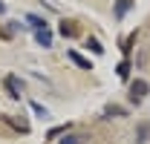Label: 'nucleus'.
Returning <instances> with one entry per match:
<instances>
[{
	"label": "nucleus",
	"mask_w": 150,
	"mask_h": 144,
	"mask_svg": "<svg viewBox=\"0 0 150 144\" xmlns=\"http://www.w3.org/2000/svg\"><path fill=\"white\" fill-rule=\"evenodd\" d=\"M69 58H72V61H75V64H78V66H81V69H90V66H93V64H90V61H87L84 55H81V52H75V49H72V52H69Z\"/></svg>",
	"instance_id": "5"
},
{
	"label": "nucleus",
	"mask_w": 150,
	"mask_h": 144,
	"mask_svg": "<svg viewBox=\"0 0 150 144\" xmlns=\"http://www.w3.org/2000/svg\"><path fill=\"white\" fill-rule=\"evenodd\" d=\"M127 72H130V61H121V64H118V75L127 78Z\"/></svg>",
	"instance_id": "11"
},
{
	"label": "nucleus",
	"mask_w": 150,
	"mask_h": 144,
	"mask_svg": "<svg viewBox=\"0 0 150 144\" xmlns=\"http://www.w3.org/2000/svg\"><path fill=\"white\" fill-rule=\"evenodd\" d=\"M35 37H38V43H40V46H52V32H49V26L38 29V32H35Z\"/></svg>",
	"instance_id": "3"
},
{
	"label": "nucleus",
	"mask_w": 150,
	"mask_h": 144,
	"mask_svg": "<svg viewBox=\"0 0 150 144\" xmlns=\"http://www.w3.org/2000/svg\"><path fill=\"white\" fill-rule=\"evenodd\" d=\"M87 46H90V49H93L95 55H101V52H104V46H101V43H98L95 37H90V40H87Z\"/></svg>",
	"instance_id": "10"
},
{
	"label": "nucleus",
	"mask_w": 150,
	"mask_h": 144,
	"mask_svg": "<svg viewBox=\"0 0 150 144\" xmlns=\"http://www.w3.org/2000/svg\"><path fill=\"white\" fill-rule=\"evenodd\" d=\"M133 43H136V32H130V35L124 37V43H121V49H124V52H130V49H133Z\"/></svg>",
	"instance_id": "8"
},
{
	"label": "nucleus",
	"mask_w": 150,
	"mask_h": 144,
	"mask_svg": "<svg viewBox=\"0 0 150 144\" xmlns=\"http://www.w3.org/2000/svg\"><path fill=\"white\" fill-rule=\"evenodd\" d=\"M133 6V0H118L115 3V18H124V12Z\"/></svg>",
	"instance_id": "6"
},
{
	"label": "nucleus",
	"mask_w": 150,
	"mask_h": 144,
	"mask_svg": "<svg viewBox=\"0 0 150 144\" xmlns=\"http://www.w3.org/2000/svg\"><path fill=\"white\" fill-rule=\"evenodd\" d=\"M147 92H150V87H147V81H133V87H130V101L133 104H142L144 98H147Z\"/></svg>",
	"instance_id": "1"
},
{
	"label": "nucleus",
	"mask_w": 150,
	"mask_h": 144,
	"mask_svg": "<svg viewBox=\"0 0 150 144\" xmlns=\"http://www.w3.org/2000/svg\"><path fill=\"white\" fill-rule=\"evenodd\" d=\"M0 37H9V32H6V29H0Z\"/></svg>",
	"instance_id": "14"
},
{
	"label": "nucleus",
	"mask_w": 150,
	"mask_h": 144,
	"mask_svg": "<svg viewBox=\"0 0 150 144\" xmlns=\"http://www.w3.org/2000/svg\"><path fill=\"white\" fill-rule=\"evenodd\" d=\"M107 115H124V109L121 107H107Z\"/></svg>",
	"instance_id": "13"
},
{
	"label": "nucleus",
	"mask_w": 150,
	"mask_h": 144,
	"mask_svg": "<svg viewBox=\"0 0 150 144\" xmlns=\"http://www.w3.org/2000/svg\"><path fill=\"white\" fill-rule=\"evenodd\" d=\"M26 20H29V23H32L35 29H43V26H46V20H43V18H38V15H29Z\"/></svg>",
	"instance_id": "9"
},
{
	"label": "nucleus",
	"mask_w": 150,
	"mask_h": 144,
	"mask_svg": "<svg viewBox=\"0 0 150 144\" xmlns=\"http://www.w3.org/2000/svg\"><path fill=\"white\" fill-rule=\"evenodd\" d=\"M6 87H9V95H12V98H20V90H23V87H20V81L15 75H6Z\"/></svg>",
	"instance_id": "2"
},
{
	"label": "nucleus",
	"mask_w": 150,
	"mask_h": 144,
	"mask_svg": "<svg viewBox=\"0 0 150 144\" xmlns=\"http://www.w3.org/2000/svg\"><path fill=\"white\" fill-rule=\"evenodd\" d=\"M3 12H6V6H3V0H0V15H3Z\"/></svg>",
	"instance_id": "15"
},
{
	"label": "nucleus",
	"mask_w": 150,
	"mask_h": 144,
	"mask_svg": "<svg viewBox=\"0 0 150 144\" xmlns=\"http://www.w3.org/2000/svg\"><path fill=\"white\" fill-rule=\"evenodd\" d=\"M61 133H67V124H64V127H55V130H49V136H46V138H55V136H61Z\"/></svg>",
	"instance_id": "12"
},
{
	"label": "nucleus",
	"mask_w": 150,
	"mask_h": 144,
	"mask_svg": "<svg viewBox=\"0 0 150 144\" xmlns=\"http://www.w3.org/2000/svg\"><path fill=\"white\" fill-rule=\"evenodd\" d=\"M61 144H87V138H84V136H64Z\"/></svg>",
	"instance_id": "7"
},
{
	"label": "nucleus",
	"mask_w": 150,
	"mask_h": 144,
	"mask_svg": "<svg viewBox=\"0 0 150 144\" xmlns=\"http://www.w3.org/2000/svg\"><path fill=\"white\" fill-rule=\"evenodd\" d=\"M61 35L64 37L78 35V23H75V20H61Z\"/></svg>",
	"instance_id": "4"
}]
</instances>
